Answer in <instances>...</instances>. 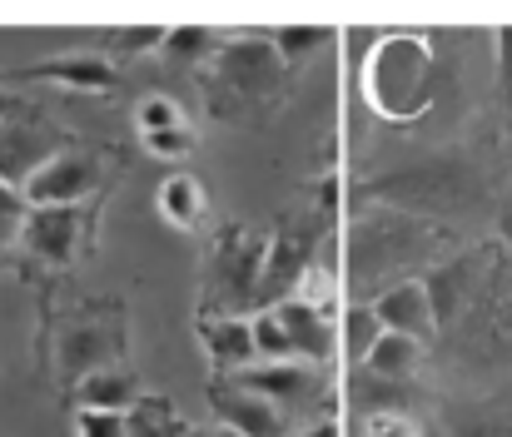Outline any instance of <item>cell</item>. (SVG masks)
<instances>
[{
	"label": "cell",
	"mask_w": 512,
	"mask_h": 437,
	"mask_svg": "<svg viewBox=\"0 0 512 437\" xmlns=\"http://www.w3.org/2000/svg\"><path fill=\"white\" fill-rule=\"evenodd\" d=\"M463 249L458 229L398 214V209H358L339 234V284L343 303H373L378 293L423 279L433 264Z\"/></svg>",
	"instance_id": "obj_1"
},
{
	"label": "cell",
	"mask_w": 512,
	"mask_h": 437,
	"mask_svg": "<svg viewBox=\"0 0 512 437\" xmlns=\"http://www.w3.org/2000/svg\"><path fill=\"white\" fill-rule=\"evenodd\" d=\"M353 204L358 209H398V214L458 229V224L498 209V184L488 179V169L473 154L438 149L428 159L393 164V169L373 174L368 184L353 189Z\"/></svg>",
	"instance_id": "obj_2"
},
{
	"label": "cell",
	"mask_w": 512,
	"mask_h": 437,
	"mask_svg": "<svg viewBox=\"0 0 512 437\" xmlns=\"http://www.w3.org/2000/svg\"><path fill=\"white\" fill-rule=\"evenodd\" d=\"M284 60L274 55L269 35H234L219 40L214 60L204 65V100L209 115L224 125H259L284 95Z\"/></svg>",
	"instance_id": "obj_3"
},
{
	"label": "cell",
	"mask_w": 512,
	"mask_h": 437,
	"mask_svg": "<svg viewBox=\"0 0 512 437\" xmlns=\"http://www.w3.org/2000/svg\"><path fill=\"white\" fill-rule=\"evenodd\" d=\"M433 40L423 35H383L363 60V95L383 120H418L433 100Z\"/></svg>",
	"instance_id": "obj_4"
},
{
	"label": "cell",
	"mask_w": 512,
	"mask_h": 437,
	"mask_svg": "<svg viewBox=\"0 0 512 437\" xmlns=\"http://www.w3.org/2000/svg\"><path fill=\"white\" fill-rule=\"evenodd\" d=\"M264 254L269 234L249 224H229L209 244V269H204V313L199 318H244L249 308L259 313V279H264Z\"/></svg>",
	"instance_id": "obj_5"
},
{
	"label": "cell",
	"mask_w": 512,
	"mask_h": 437,
	"mask_svg": "<svg viewBox=\"0 0 512 437\" xmlns=\"http://www.w3.org/2000/svg\"><path fill=\"white\" fill-rule=\"evenodd\" d=\"M334 224L314 214H289L269 229V254H264V279H259V308H279L309 289V279L324 269V244Z\"/></svg>",
	"instance_id": "obj_6"
},
{
	"label": "cell",
	"mask_w": 512,
	"mask_h": 437,
	"mask_svg": "<svg viewBox=\"0 0 512 437\" xmlns=\"http://www.w3.org/2000/svg\"><path fill=\"white\" fill-rule=\"evenodd\" d=\"M90 234H95V199L90 204H65V209H30L15 259L35 264V269H70L85 254Z\"/></svg>",
	"instance_id": "obj_7"
},
{
	"label": "cell",
	"mask_w": 512,
	"mask_h": 437,
	"mask_svg": "<svg viewBox=\"0 0 512 437\" xmlns=\"http://www.w3.org/2000/svg\"><path fill=\"white\" fill-rule=\"evenodd\" d=\"M229 383H239V388H249V393H259V398H269L294 428H299L304 418L334 408V393H329L324 368H309V363H254V368L234 373Z\"/></svg>",
	"instance_id": "obj_8"
},
{
	"label": "cell",
	"mask_w": 512,
	"mask_h": 437,
	"mask_svg": "<svg viewBox=\"0 0 512 437\" xmlns=\"http://www.w3.org/2000/svg\"><path fill=\"white\" fill-rule=\"evenodd\" d=\"M493 264H498V244H468V249L448 254L443 264H433V269L423 274V289H428L433 318H438V333H448V328L473 308V298L483 293Z\"/></svg>",
	"instance_id": "obj_9"
},
{
	"label": "cell",
	"mask_w": 512,
	"mask_h": 437,
	"mask_svg": "<svg viewBox=\"0 0 512 437\" xmlns=\"http://www.w3.org/2000/svg\"><path fill=\"white\" fill-rule=\"evenodd\" d=\"M75 140L50 125L45 115H25V110H0V184L5 189H25V179L35 169H45L60 149Z\"/></svg>",
	"instance_id": "obj_10"
},
{
	"label": "cell",
	"mask_w": 512,
	"mask_h": 437,
	"mask_svg": "<svg viewBox=\"0 0 512 437\" xmlns=\"http://www.w3.org/2000/svg\"><path fill=\"white\" fill-rule=\"evenodd\" d=\"M105 189V169H100V154L95 149H60L45 169H35L20 189V199L30 209H65V204H90L95 194Z\"/></svg>",
	"instance_id": "obj_11"
},
{
	"label": "cell",
	"mask_w": 512,
	"mask_h": 437,
	"mask_svg": "<svg viewBox=\"0 0 512 437\" xmlns=\"http://www.w3.org/2000/svg\"><path fill=\"white\" fill-rule=\"evenodd\" d=\"M284 338H289V353L294 363H309V368H324L334 353H339V323L329 313L324 298H289L274 308Z\"/></svg>",
	"instance_id": "obj_12"
},
{
	"label": "cell",
	"mask_w": 512,
	"mask_h": 437,
	"mask_svg": "<svg viewBox=\"0 0 512 437\" xmlns=\"http://www.w3.org/2000/svg\"><path fill=\"white\" fill-rule=\"evenodd\" d=\"M209 408H214L219 428H234L239 437H289L294 433V423L269 398H259V393H249V388H239L229 378H214L209 383Z\"/></svg>",
	"instance_id": "obj_13"
},
{
	"label": "cell",
	"mask_w": 512,
	"mask_h": 437,
	"mask_svg": "<svg viewBox=\"0 0 512 437\" xmlns=\"http://www.w3.org/2000/svg\"><path fill=\"white\" fill-rule=\"evenodd\" d=\"M100 368H120V328L100 323V318H80L65 328L60 338V373L65 383H80Z\"/></svg>",
	"instance_id": "obj_14"
},
{
	"label": "cell",
	"mask_w": 512,
	"mask_h": 437,
	"mask_svg": "<svg viewBox=\"0 0 512 437\" xmlns=\"http://www.w3.org/2000/svg\"><path fill=\"white\" fill-rule=\"evenodd\" d=\"M25 80H50V85H65V90H115L120 85V70L105 60V55H55V60H40V65H25V70H0V85H25Z\"/></svg>",
	"instance_id": "obj_15"
},
{
	"label": "cell",
	"mask_w": 512,
	"mask_h": 437,
	"mask_svg": "<svg viewBox=\"0 0 512 437\" xmlns=\"http://www.w3.org/2000/svg\"><path fill=\"white\" fill-rule=\"evenodd\" d=\"M368 308L378 313L383 333L413 338V343H423V348H433V343H438V318H433V303H428L423 279H413V284H398V289L378 293Z\"/></svg>",
	"instance_id": "obj_16"
},
{
	"label": "cell",
	"mask_w": 512,
	"mask_h": 437,
	"mask_svg": "<svg viewBox=\"0 0 512 437\" xmlns=\"http://www.w3.org/2000/svg\"><path fill=\"white\" fill-rule=\"evenodd\" d=\"M423 393L418 383H398V378H373L363 368H348V408L353 418H383V413H403V418H418L423 413Z\"/></svg>",
	"instance_id": "obj_17"
},
{
	"label": "cell",
	"mask_w": 512,
	"mask_h": 437,
	"mask_svg": "<svg viewBox=\"0 0 512 437\" xmlns=\"http://www.w3.org/2000/svg\"><path fill=\"white\" fill-rule=\"evenodd\" d=\"M199 343L214 363L219 378H234L244 368H254V333H249V318H199Z\"/></svg>",
	"instance_id": "obj_18"
},
{
	"label": "cell",
	"mask_w": 512,
	"mask_h": 437,
	"mask_svg": "<svg viewBox=\"0 0 512 437\" xmlns=\"http://www.w3.org/2000/svg\"><path fill=\"white\" fill-rule=\"evenodd\" d=\"M448 437H512V393H488L448 408Z\"/></svg>",
	"instance_id": "obj_19"
},
{
	"label": "cell",
	"mask_w": 512,
	"mask_h": 437,
	"mask_svg": "<svg viewBox=\"0 0 512 437\" xmlns=\"http://www.w3.org/2000/svg\"><path fill=\"white\" fill-rule=\"evenodd\" d=\"M423 358H428V348H423V343H413V338H398V333H383V338L368 348V358H363L358 368H363V373H373V378L418 383V368H423Z\"/></svg>",
	"instance_id": "obj_20"
},
{
	"label": "cell",
	"mask_w": 512,
	"mask_h": 437,
	"mask_svg": "<svg viewBox=\"0 0 512 437\" xmlns=\"http://www.w3.org/2000/svg\"><path fill=\"white\" fill-rule=\"evenodd\" d=\"M80 393V408H100V413H130L145 393H140V383L125 373V368H100V373H90V378H80L75 383Z\"/></svg>",
	"instance_id": "obj_21"
},
{
	"label": "cell",
	"mask_w": 512,
	"mask_h": 437,
	"mask_svg": "<svg viewBox=\"0 0 512 437\" xmlns=\"http://www.w3.org/2000/svg\"><path fill=\"white\" fill-rule=\"evenodd\" d=\"M378 338H383L378 313H373L368 303H343V313H339V353L348 358V368H358Z\"/></svg>",
	"instance_id": "obj_22"
},
{
	"label": "cell",
	"mask_w": 512,
	"mask_h": 437,
	"mask_svg": "<svg viewBox=\"0 0 512 437\" xmlns=\"http://www.w3.org/2000/svg\"><path fill=\"white\" fill-rule=\"evenodd\" d=\"M214 50H219V35L214 30H199V25L165 30V45H160L165 65H174V70H204L214 60Z\"/></svg>",
	"instance_id": "obj_23"
},
{
	"label": "cell",
	"mask_w": 512,
	"mask_h": 437,
	"mask_svg": "<svg viewBox=\"0 0 512 437\" xmlns=\"http://www.w3.org/2000/svg\"><path fill=\"white\" fill-rule=\"evenodd\" d=\"M125 437H189V428H184V418L174 413L170 398L150 393V398H140V403L125 413Z\"/></svg>",
	"instance_id": "obj_24"
},
{
	"label": "cell",
	"mask_w": 512,
	"mask_h": 437,
	"mask_svg": "<svg viewBox=\"0 0 512 437\" xmlns=\"http://www.w3.org/2000/svg\"><path fill=\"white\" fill-rule=\"evenodd\" d=\"M160 214L170 219L174 229H194L204 219V184L194 174H170L160 184Z\"/></svg>",
	"instance_id": "obj_25"
},
{
	"label": "cell",
	"mask_w": 512,
	"mask_h": 437,
	"mask_svg": "<svg viewBox=\"0 0 512 437\" xmlns=\"http://www.w3.org/2000/svg\"><path fill=\"white\" fill-rule=\"evenodd\" d=\"M269 45H274V55L284 60V70L294 75L299 65H309V55H319V50L334 45V30H324V25H309V30L294 25V30H274Z\"/></svg>",
	"instance_id": "obj_26"
},
{
	"label": "cell",
	"mask_w": 512,
	"mask_h": 437,
	"mask_svg": "<svg viewBox=\"0 0 512 437\" xmlns=\"http://www.w3.org/2000/svg\"><path fill=\"white\" fill-rule=\"evenodd\" d=\"M249 333H254V358H259V363H294L289 338H284L274 308H259V313L249 318Z\"/></svg>",
	"instance_id": "obj_27"
},
{
	"label": "cell",
	"mask_w": 512,
	"mask_h": 437,
	"mask_svg": "<svg viewBox=\"0 0 512 437\" xmlns=\"http://www.w3.org/2000/svg\"><path fill=\"white\" fill-rule=\"evenodd\" d=\"M100 45H105V60L120 65V60H135V55L160 50V45H165V30H150V25H145V30H110Z\"/></svg>",
	"instance_id": "obj_28"
},
{
	"label": "cell",
	"mask_w": 512,
	"mask_h": 437,
	"mask_svg": "<svg viewBox=\"0 0 512 437\" xmlns=\"http://www.w3.org/2000/svg\"><path fill=\"white\" fill-rule=\"evenodd\" d=\"M25 214H30V204L20 199V189H5V184H0V264L15 259V249H20V229H25Z\"/></svg>",
	"instance_id": "obj_29"
},
{
	"label": "cell",
	"mask_w": 512,
	"mask_h": 437,
	"mask_svg": "<svg viewBox=\"0 0 512 437\" xmlns=\"http://www.w3.org/2000/svg\"><path fill=\"white\" fill-rule=\"evenodd\" d=\"M135 125H140V135H160V130L184 125V115H179V105H174L170 95H150V100H140V110H135Z\"/></svg>",
	"instance_id": "obj_30"
},
{
	"label": "cell",
	"mask_w": 512,
	"mask_h": 437,
	"mask_svg": "<svg viewBox=\"0 0 512 437\" xmlns=\"http://www.w3.org/2000/svg\"><path fill=\"white\" fill-rule=\"evenodd\" d=\"M358 437H428L423 418H403V413H383V418H363Z\"/></svg>",
	"instance_id": "obj_31"
},
{
	"label": "cell",
	"mask_w": 512,
	"mask_h": 437,
	"mask_svg": "<svg viewBox=\"0 0 512 437\" xmlns=\"http://www.w3.org/2000/svg\"><path fill=\"white\" fill-rule=\"evenodd\" d=\"M75 437H125V413L80 408V413H75Z\"/></svg>",
	"instance_id": "obj_32"
},
{
	"label": "cell",
	"mask_w": 512,
	"mask_h": 437,
	"mask_svg": "<svg viewBox=\"0 0 512 437\" xmlns=\"http://www.w3.org/2000/svg\"><path fill=\"white\" fill-rule=\"evenodd\" d=\"M145 145H150V154H160V159H179V154L194 149V130L189 125H174V130H160V135H145Z\"/></svg>",
	"instance_id": "obj_33"
},
{
	"label": "cell",
	"mask_w": 512,
	"mask_h": 437,
	"mask_svg": "<svg viewBox=\"0 0 512 437\" xmlns=\"http://www.w3.org/2000/svg\"><path fill=\"white\" fill-rule=\"evenodd\" d=\"M493 50H498V90H503V105L512 115V25L493 35Z\"/></svg>",
	"instance_id": "obj_34"
},
{
	"label": "cell",
	"mask_w": 512,
	"mask_h": 437,
	"mask_svg": "<svg viewBox=\"0 0 512 437\" xmlns=\"http://www.w3.org/2000/svg\"><path fill=\"white\" fill-rule=\"evenodd\" d=\"M493 224H498V249L508 254V264H512V189H508V194H498Z\"/></svg>",
	"instance_id": "obj_35"
},
{
	"label": "cell",
	"mask_w": 512,
	"mask_h": 437,
	"mask_svg": "<svg viewBox=\"0 0 512 437\" xmlns=\"http://www.w3.org/2000/svg\"><path fill=\"white\" fill-rule=\"evenodd\" d=\"M309 437H343V433H339V423H314Z\"/></svg>",
	"instance_id": "obj_36"
},
{
	"label": "cell",
	"mask_w": 512,
	"mask_h": 437,
	"mask_svg": "<svg viewBox=\"0 0 512 437\" xmlns=\"http://www.w3.org/2000/svg\"><path fill=\"white\" fill-rule=\"evenodd\" d=\"M209 437H239V433H234V428H214Z\"/></svg>",
	"instance_id": "obj_37"
},
{
	"label": "cell",
	"mask_w": 512,
	"mask_h": 437,
	"mask_svg": "<svg viewBox=\"0 0 512 437\" xmlns=\"http://www.w3.org/2000/svg\"><path fill=\"white\" fill-rule=\"evenodd\" d=\"M189 437H209V433H189Z\"/></svg>",
	"instance_id": "obj_38"
}]
</instances>
